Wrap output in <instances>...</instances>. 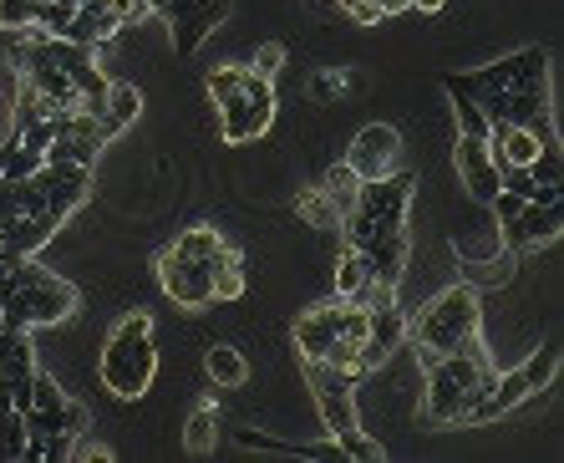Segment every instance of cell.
I'll return each instance as SVG.
<instances>
[{"label":"cell","instance_id":"1","mask_svg":"<svg viewBox=\"0 0 564 463\" xmlns=\"http://www.w3.org/2000/svg\"><path fill=\"white\" fill-rule=\"evenodd\" d=\"M422 372H428L422 418L437 423V428H453V423L468 418L478 392L493 382V357H489V346H483V336H473L468 346L447 352V357H422Z\"/></svg>","mask_w":564,"mask_h":463},{"label":"cell","instance_id":"2","mask_svg":"<svg viewBox=\"0 0 564 463\" xmlns=\"http://www.w3.org/2000/svg\"><path fill=\"white\" fill-rule=\"evenodd\" d=\"M483 327V311H478V290L468 281L447 285L428 306H417V316H407V342H417V357H447L468 346Z\"/></svg>","mask_w":564,"mask_h":463},{"label":"cell","instance_id":"3","mask_svg":"<svg viewBox=\"0 0 564 463\" xmlns=\"http://www.w3.org/2000/svg\"><path fill=\"white\" fill-rule=\"evenodd\" d=\"M97 377H103V388L112 392V397H122V403H137V397L153 388L158 352H153V316L148 311H133L118 321V331H112L103 346Z\"/></svg>","mask_w":564,"mask_h":463},{"label":"cell","instance_id":"4","mask_svg":"<svg viewBox=\"0 0 564 463\" xmlns=\"http://www.w3.org/2000/svg\"><path fill=\"white\" fill-rule=\"evenodd\" d=\"M72 311H76V285L51 275V270H41L36 260H31L26 281L11 285V290L0 296V327H11V331L57 327V321H67Z\"/></svg>","mask_w":564,"mask_h":463},{"label":"cell","instance_id":"5","mask_svg":"<svg viewBox=\"0 0 564 463\" xmlns=\"http://www.w3.org/2000/svg\"><path fill=\"white\" fill-rule=\"evenodd\" d=\"M554 372H560V342H544L535 357L524 361V367H514V372H493V382L478 392V403L468 407V418H463V423L504 418V413H514L524 397H535V392L550 388Z\"/></svg>","mask_w":564,"mask_h":463},{"label":"cell","instance_id":"6","mask_svg":"<svg viewBox=\"0 0 564 463\" xmlns=\"http://www.w3.org/2000/svg\"><path fill=\"white\" fill-rule=\"evenodd\" d=\"M519 87H550V57L539 46H524L514 57L478 67V72L443 76L447 97H478V92H519Z\"/></svg>","mask_w":564,"mask_h":463},{"label":"cell","instance_id":"7","mask_svg":"<svg viewBox=\"0 0 564 463\" xmlns=\"http://www.w3.org/2000/svg\"><path fill=\"white\" fill-rule=\"evenodd\" d=\"M214 107H219L224 143H250V138H260L269 122H275V82H269V76H254L250 67H244V87Z\"/></svg>","mask_w":564,"mask_h":463},{"label":"cell","instance_id":"8","mask_svg":"<svg viewBox=\"0 0 564 463\" xmlns=\"http://www.w3.org/2000/svg\"><path fill=\"white\" fill-rule=\"evenodd\" d=\"M158 285L173 296V306L204 311L208 300H214V260H193V254H179L168 245V250L158 254Z\"/></svg>","mask_w":564,"mask_h":463},{"label":"cell","instance_id":"9","mask_svg":"<svg viewBox=\"0 0 564 463\" xmlns=\"http://www.w3.org/2000/svg\"><path fill=\"white\" fill-rule=\"evenodd\" d=\"M153 15H164L168 26H173V51L193 57V51L204 46L208 31L229 15V0H158Z\"/></svg>","mask_w":564,"mask_h":463},{"label":"cell","instance_id":"10","mask_svg":"<svg viewBox=\"0 0 564 463\" xmlns=\"http://www.w3.org/2000/svg\"><path fill=\"white\" fill-rule=\"evenodd\" d=\"M412 189H417V174H397V168H392V174H382V179H361L351 214H361V219H376V225H407Z\"/></svg>","mask_w":564,"mask_h":463},{"label":"cell","instance_id":"11","mask_svg":"<svg viewBox=\"0 0 564 463\" xmlns=\"http://www.w3.org/2000/svg\"><path fill=\"white\" fill-rule=\"evenodd\" d=\"M305 377H311V392H315V407H321V423H326L331 438H346L357 434V397H351V382L341 372H331L326 361H305Z\"/></svg>","mask_w":564,"mask_h":463},{"label":"cell","instance_id":"12","mask_svg":"<svg viewBox=\"0 0 564 463\" xmlns=\"http://www.w3.org/2000/svg\"><path fill=\"white\" fill-rule=\"evenodd\" d=\"M397 149H401V133L392 122H372V128H361L351 153H346V168L357 174V179H382L397 168Z\"/></svg>","mask_w":564,"mask_h":463},{"label":"cell","instance_id":"13","mask_svg":"<svg viewBox=\"0 0 564 463\" xmlns=\"http://www.w3.org/2000/svg\"><path fill=\"white\" fill-rule=\"evenodd\" d=\"M560 229H564L560 204H524V210L504 225V250L524 254V250H539V245H554Z\"/></svg>","mask_w":564,"mask_h":463},{"label":"cell","instance_id":"14","mask_svg":"<svg viewBox=\"0 0 564 463\" xmlns=\"http://www.w3.org/2000/svg\"><path fill=\"white\" fill-rule=\"evenodd\" d=\"M453 164H458V179L463 189L478 199V204H489L499 194V164H493V153L483 138H468L458 133V149H453Z\"/></svg>","mask_w":564,"mask_h":463},{"label":"cell","instance_id":"15","mask_svg":"<svg viewBox=\"0 0 564 463\" xmlns=\"http://www.w3.org/2000/svg\"><path fill=\"white\" fill-rule=\"evenodd\" d=\"M336 336H341V296L321 300V306H311V311L296 321V352H300V361H321L331 346H336Z\"/></svg>","mask_w":564,"mask_h":463},{"label":"cell","instance_id":"16","mask_svg":"<svg viewBox=\"0 0 564 463\" xmlns=\"http://www.w3.org/2000/svg\"><path fill=\"white\" fill-rule=\"evenodd\" d=\"M372 321H367V342H361V361L367 367H382L392 352H401V342H407V311L401 306H382V311H367Z\"/></svg>","mask_w":564,"mask_h":463},{"label":"cell","instance_id":"17","mask_svg":"<svg viewBox=\"0 0 564 463\" xmlns=\"http://www.w3.org/2000/svg\"><path fill=\"white\" fill-rule=\"evenodd\" d=\"M128 26L118 11H97V5H76L72 11V21H67V36L61 41H76V46H103V41H112L118 31Z\"/></svg>","mask_w":564,"mask_h":463},{"label":"cell","instance_id":"18","mask_svg":"<svg viewBox=\"0 0 564 463\" xmlns=\"http://www.w3.org/2000/svg\"><path fill=\"white\" fill-rule=\"evenodd\" d=\"M361 254H367V270H372V281L397 285L401 270H407V229H392V235L372 239V245H367Z\"/></svg>","mask_w":564,"mask_h":463},{"label":"cell","instance_id":"19","mask_svg":"<svg viewBox=\"0 0 564 463\" xmlns=\"http://www.w3.org/2000/svg\"><path fill=\"white\" fill-rule=\"evenodd\" d=\"M137 112H143V92L137 87H107V103L103 112H97V122H103L107 138H118L122 128H133Z\"/></svg>","mask_w":564,"mask_h":463},{"label":"cell","instance_id":"20","mask_svg":"<svg viewBox=\"0 0 564 463\" xmlns=\"http://www.w3.org/2000/svg\"><path fill=\"white\" fill-rule=\"evenodd\" d=\"M204 372L214 388H244V377H250V361L239 346H208L204 352Z\"/></svg>","mask_w":564,"mask_h":463},{"label":"cell","instance_id":"21","mask_svg":"<svg viewBox=\"0 0 564 463\" xmlns=\"http://www.w3.org/2000/svg\"><path fill=\"white\" fill-rule=\"evenodd\" d=\"M21 449H26V423H21V413L11 403V388L0 382V463H15Z\"/></svg>","mask_w":564,"mask_h":463},{"label":"cell","instance_id":"22","mask_svg":"<svg viewBox=\"0 0 564 463\" xmlns=\"http://www.w3.org/2000/svg\"><path fill=\"white\" fill-rule=\"evenodd\" d=\"M244 296V254L235 245H224V254L214 260V300H239Z\"/></svg>","mask_w":564,"mask_h":463},{"label":"cell","instance_id":"23","mask_svg":"<svg viewBox=\"0 0 564 463\" xmlns=\"http://www.w3.org/2000/svg\"><path fill=\"white\" fill-rule=\"evenodd\" d=\"M367 281H372V270H367V254L346 245L341 260H336V296H341V300H357L361 290H367Z\"/></svg>","mask_w":564,"mask_h":463},{"label":"cell","instance_id":"24","mask_svg":"<svg viewBox=\"0 0 564 463\" xmlns=\"http://www.w3.org/2000/svg\"><path fill=\"white\" fill-rule=\"evenodd\" d=\"M357 189H361V179L351 174V168H346V158H341V164H331L326 179H321V194L336 204V214H341V219L351 214V204H357Z\"/></svg>","mask_w":564,"mask_h":463},{"label":"cell","instance_id":"25","mask_svg":"<svg viewBox=\"0 0 564 463\" xmlns=\"http://www.w3.org/2000/svg\"><path fill=\"white\" fill-rule=\"evenodd\" d=\"M179 254H193V260H219L224 254V235L214 225H189L179 239H173Z\"/></svg>","mask_w":564,"mask_h":463},{"label":"cell","instance_id":"26","mask_svg":"<svg viewBox=\"0 0 564 463\" xmlns=\"http://www.w3.org/2000/svg\"><path fill=\"white\" fill-rule=\"evenodd\" d=\"M214 434H219V413H214V403H199L193 407V418H189V428H183V449L208 453L214 449Z\"/></svg>","mask_w":564,"mask_h":463},{"label":"cell","instance_id":"27","mask_svg":"<svg viewBox=\"0 0 564 463\" xmlns=\"http://www.w3.org/2000/svg\"><path fill=\"white\" fill-rule=\"evenodd\" d=\"M463 270H468V285H508L514 281V250H493L489 260H468Z\"/></svg>","mask_w":564,"mask_h":463},{"label":"cell","instance_id":"28","mask_svg":"<svg viewBox=\"0 0 564 463\" xmlns=\"http://www.w3.org/2000/svg\"><path fill=\"white\" fill-rule=\"evenodd\" d=\"M41 168V153H31L21 138H5V149H0V179H31Z\"/></svg>","mask_w":564,"mask_h":463},{"label":"cell","instance_id":"29","mask_svg":"<svg viewBox=\"0 0 564 463\" xmlns=\"http://www.w3.org/2000/svg\"><path fill=\"white\" fill-rule=\"evenodd\" d=\"M296 210L311 229H341V214H336V204H331L321 189H305V194L296 199Z\"/></svg>","mask_w":564,"mask_h":463},{"label":"cell","instance_id":"30","mask_svg":"<svg viewBox=\"0 0 564 463\" xmlns=\"http://www.w3.org/2000/svg\"><path fill=\"white\" fill-rule=\"evenodd\" d=\"M529 179H535V183H564V153H560V138L539 143L535 164H529Z\"/></svg>","mask_w":564,"mask_h":463},{"label":"cell","instance_id":"31","mask_svg":"<svg viewBox=\"0 0 564 463\" xmlns=\"http://www.w3.org/2000/svg\"><path fill=\"white\" fill-rule=\"evenodd\" d=\"M31 407H36V413H61V407H67V392H61L57 382H51V372H41V367L31 372Z\"/></svg>","mask_w":564,"mask_h":463},{"label":"cell","instance_id":"32","mask_svg":"<svg viewBox=\"0 0 564 463\" xmlns=\"http://www.w3.org/2000/svg\"><path fill=\"white\" fill-rule=\"evenodd\" d=\"M453 112H458V133H468V138H489L493 122L483 118V107H478L473 97H453Z\"/></svg>","mask_w":564,"mask_h":463},{"label":"cell","instance_id":"33","mask_svg":"<svg viewBox=\"0 0 564 463\" xmlns=\"http://www.w3.org/2000/svg\"><path fill=\"white\" fill-rule=\"evenodd\" d=\"M336 443H341V459H357V463H382L386 459L382 443H376V438H367L361 428H357V434H346V438H336Z\"/></svg>","mask_w":564,"mask_h":463},{"label":"cell","instance_id":"34","mask_svg":"<svg viewBox=\"0 0 564 463\" xmlns=\"http://www.w3.org/2000/svg\"><path fill=\"white\" fill-rule=\"evenodd\" d=\"M239 87H244V67H214V72H208V97H214V103L235 97Z\"/></svg>","mask_w":564,"mask_h":463},{"label":"cell","instance_id":"35","mask_svg":"<svg viewBox=\"0 0 564 463\" xmlns=\"http://www.w3.org/2000/svg\"><path fill=\"white\" fill-rule=\"evenodd\" d=\"M346 87H357V76H336V72H315L311 76V97H315V103H336Z\"/></svg>","mask_w":564,"mask_h":463},{"label":"cell","instance_id":"36","mask_svg":"<svg viewBox=\"0 0 564 463\" xmlns=\"http://www.w3.org/2000/svg\"><path fill=\"white\" fill-rule=\"evenodd\" d=\"M31 11H36V0H0V26L31 31Z\"/></svg>","mask_w":564,"mask_h":463},{"label":"cell","instance_id":"37","mask_svg":"<svg viewBox=\"0 0 564 463\" xmlns=\"http://www.w3.org/2000/svg\"><path fill=\"white\" fill-rule=\"evenodd\" d=\"M280 67H285V46H280V41H265L260 51H254V67H250V72H254V76H269V82H275V72H280Z\"/></svg>","mask_w":564,"mask_h":463},{"label":"cell","instance_id":"38","mask_svg":"<svg viewBox=\"0 0 564 463\" xmlns=\"http://www.w3.org/2000/svg\"><path fill=\"white\" fill-rule=\"evenodd\" d=\"M489 204H493V214H499V225H508V219H514V214H519L524 204H529V199L514 194V189H499V194H493Z\"/></svg>","mask_w":564,"mask_h":463},{"label":"cell","instance_id":"39","mask_svg":"<svg viewBox=\"0 0 564 463\" xmlns=\"http://www.w3.org/2000/svg\"><path fill=\"white\" fill-rule=\"evenodd\" d=\"M72 459H82V463H112V453H107L103 443H82V438H76V443H72Z\"/></svg>","mask_w":564,"mask_h":463},{"label":"cell","instance_id":"40","mask_svg":"<svg viewBox=\"0 0 564 463\" xmlns=\"http://www.w3.org/2000/svg\"><path fill=\"white\" fill-rule=\"evenodd\" d=\"M412 5H417V11H428V15H432V11H443L447 0H412Z\"/></svg>","mask_w":564,"mask_h":463},{"label":"cell","instance_id":"41","mask_svg":"<svg viewBox=\"0 0 564 463\" xmlns=\"http://www.w3.org/2000/svg\"><path fill=\"white\" fill-rule=\"evenodd\" d=\"M133 5H137V11H153V5H158V0H133Z\"/></svg>","mask_w":564,"mask_h":463}]
</instances>
